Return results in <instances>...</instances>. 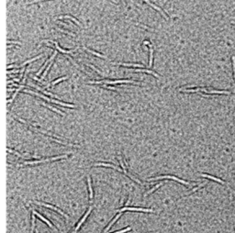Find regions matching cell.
I'll return each mask as SVG.
<instances>
[{
    "label": "cell",
    "mask_w": 235,
    "mask_h": 233,
    "mask_svg": "<svg viewBox=\"0 0 235 233\" xmlns=\"http://www.w3.org/2000/svg\"><path fill=\"white\" fill-rule=\"evenodd\" d=\"M120 83H129V84H140L139 82H135L133 80H115V81H95V82H89V84H120Z\"/></svg>",
    "instance_id": "6da1fadb"
},
{
    "label": "cell",
    "mask_w": 235,
    "mask_h": 233,
    "mask_svg": "<svg viewBox=\"0 0 235 233\" xmlns=\"http://www.w3.org/2000/svg\"><path fill=\"white\" fill-rule=\"evenodd\" d=\"M164 178H167V179H173L174 181H177V182L181 183V184H184L186 185H190V183L186 182L184 180H181L179 178L175 177V176H172V175H164V176H158V177H153V178H150L148 179V181H155V180H159V179H164Z\"/></svg>",
    "instance_id": "7a4b0ae2"
},
{
    "label": "cell",
    "mask_w": 235,
    "mask_h": 233,
    "mask_svg": "<svg viewBox=\"0 0 235 233\" xmlns=\"http://www.w3.org/2000/svg\"><path fill=\"white\" fill-rule=\"evenodd\" d=\"M35 204H37V205H40V206H43V207H46V208H51V209H53V210L57 211V212H59L61 215H63L64 218H69V217L66 214H64V213L63 212V211L61 210V209H59V208H57L56 207H53V206L51 205H49V204H46V203H41V202H37V201H35Z\"/></svg>",
    "instance_id": "3957f363"
},
{
    "label": "cell",
    "mask_w": 235,
    "mask_h": 233,
    "mask_svg": "<svg viewBox=\"0 0 235 233\" xmlns=\"http://www.w3.org/2000/svg\"><path fill=\"white\" fill-rule=\"evenodd\" d=\"M125 210H129V211H142V212H151L153 213L154 211L152 209H148V208H128V207H124L123 208L119 209V212L121 213Z\"/></svg>",
    "instance_id": "277c9868"
},
{
    "label": "cell",
    "mask_w": 235,
    "mask_h": 233,
    "mask_svg": "<svg viewBox=\"0 0 235 233\" xmlns=\"http://www.w3.org/2000/svg\"><path fill=\"white\" fill-rule=\"evenodd\" d=\"M91 211H92V208H88V210L86 211V214H85V215H84V217H83V218H82V219H81V220H80V221H79V222H78V224H77V226H76V227H75V229H74V231H73V233H76V232H77V230H78L79 228H80V227H81V225H82V224H83V223L85 222V221H86V218L88 217V215H89V214H90V212H91Z\"/></svg>",
    "instance_id": "5b68a950"
},
{
    "label": "cell",
    "mask_w": 235,
    "mask_h": 233,
    "mask_svg": "<svg viewBox=\"0 0 235 233\" xmlns=\"http://www.w3.org/2000/svg\"><path fill=\"white\" fill-rule=\"evenodd\" d=\"M32 214H34V215H35V216H37V217H39V218H41V220H43V221H44V222H46V223H47V224H48V225H49V227H51V228H53V229H54V230L58 231V229H57V228H56L55 227H54V226H53V224H51V223L48 220V219H46V218H44V217H42V216H41V214H39V213L37 212V211L33 210V211H32Z\"/></svg>",
    "instance_id": "8992f818"
},
{
    "label": "cell",
    "mask_w": 235,
    "mask_h": 233,
    "mask_svg": "<svg viewBox=\"0 0 235 233\" xmlns=\"http://www.w3.org/2000/svg\"><path fill=\"white\" fill-rule=\"evenodd\" d=\"M53 42L54 43V45H55V48L57 49L58 51H60L61 52L64 53V54H66V55H68V54H72V53H73V51H76V50L78 49V47H79V46H78V47H76V48L74 49V50H71V51H66V50H63V49H62L61 47H60V46L58 45V43L56 42V41H53Z\"/></svg>",
    "instance_id": "52a82bcc"
},
{
    "label": "cell",
    "mask_w": 235,
    "mask_h": 233,
    "mask_svg": "<svg viewBox=\"0 0 235 233\" xmlns=\"http://www.w3.org/2000/svg\"><path fill=\"white\" fill-rule=\"evenodd\" d=\"M46 100H47V101H49V102H51V103H55V104H57V105H61V106H68V107H75V106H73V105L66 104V103H63V102L58 101V100H55V99H49V98H47Z\"/></svg>",
    "instance_id": "ba28073f"
},
{
    "label": "cell",
    "mask_w": 235,
    "mask_h": 233,
    "mask_svg": "<svg viewBox=\"0 0 235 233\" xmlns=\"http://www.w3.org/2000/svg\"><path fill=\"white\" fill-rule=\"evenodd\" d=\"M146 3H148V4H149V5L151 6V7H152V8H155L156 10H158V11H159V12L161 13V14H162L163 16H164V18H165L166 20H167V19H168V16H167L166 14H165V13H164V11L162 10V8H160L159 7H157V6L153 5V4H152V2H150V1H146Z\"/></svg>",
    "instance_id": "9c48e42d"
},
{
    "label": "cell",
    "mask_w": 235,
    "mask_h": 233,
    "mask_svg": "<svg viewBox=\"0 0 235 233\" xmlns=\"http://www.w3.org/2000/svg\"><path fill=\"white\" fill-rule=\"evenodd\" d=\"M56 54H57V51H54V53H53V56H51V58L49 59L48 61H46L45 64H44V65H43L42 67H41V68L40 69V71H39L38 73H37V75H40V74H41V73L43 71V70H44V68H45L46 64H49V63H51V62H53V59H54V57H55V56H56Z\"/></svg>",
    "instance_id": "30bf717a"
},
{
    "label": "cell",
    "mask_w": 235,
    "mask_h": 233,
    "mask_svg": "<svg viewBox=\"0 0 235 233\" xmlns=\"http://www.w3.org/2000/svg\"><path fill=\"white\" fill-rule=\"evenodd\" d=\"M120 216H121V213H119V215H117L116 217H115V218H113V220H112L111 222H110V223H109V226H108V227H107V228H106V229H105V230L103 231V233H107V232H108V230H109V228H111V226L113 225L114 223H115L117 220H118V219H119V217H120Z\"/></svg>",
    "instance_id": "8fae6325"
},
{
    "label": "cell",
    "mask_w": 235,
    "mask_h": 233,
    "mask_svg": "<svg viewBox=\"0 0 235 233\" xmlns=\"http://www.w3.org/2000/svg\"><path fill=\"white\" fill-rule=\"evenodd\" d=\"M201 176H203V177H207V178H208V179H211V180L216 181V182H219V183H220V184H222V185H225V184H226V183L223 182L222 180H220V179H219V178L214 177V176H211V175H208V174H205V173H202V174H201Z\"/></svg>",
    "instance_id": "7c38bea8"
},
{
    "label": "cell",
    "mask_w": 235,
    "mask_h": 233,
    "mask_svg": "<svg viewBox=\"0 0 235 233\" xmlns=\"http://www.w3.org/2000/svg\"><path fill=\"white\" fill-rule=\"evenodd\" d=\"M134 72H143V73H148V74H152V75H154L155 77H157V78H159L160 77L156 73H154L153 71H151V70H145V69H135Z\"/></svg>",
    "instance_id": "4fadbf2b"
},
{
    "label": "cell",
    "mask_w": 235,
    "mask_h": 233,
    "mask_svg": "<svg viewBox=\"0 0 235 233\" xmlns=\"http://www.w3.org/2000/svg\"><path fill=\"white\" fill-rule=\"evenodd\" d=\"M87 183H88V187H89V198H90V200H92L93 199V189H92L91 178H90V176H87Z\"/></svg>",
    "instance_id": "5bb4252c"
},
{
    "label": "cell",
    "mask_w": 235,
    "mask_h": 233,
    "mask_svg": "<svg viewBox=\"0 0 235 233\" xmlns=\"http://www.w3.org/2000/svg\"><path fill=\"white\" fill-rule=\"evenodd\" d=\"M118 64V65L121 66H129V67H130V66H133V67H144L143 64H121V63H119V64Z\"/></svg>",
    "instance_id": "9a60e30c"
},
{
    "label": "cell",
    "mask_w": 235,
    "mask_h": 233,
    "mask_svg": "<svg viewBox=\"0 0 235 233\" xmlns=\"http://www.w3.org/2000/svg\"><path fill=\"white\" fill-rule=\"evenodd\" d=\"M95 166H108V167H112L114 168V169L118 170V171H119V169H118V167H116L115 165L113 164H109V163H105V162H96V163H95Z\"/></svg>",
    "instance_id": "2e32d148"
},
{
    "label": "cell",
    "mask_w": 235,
    "mask_h": 233,
    "mask_svg": "<svg viewBox=\"0 0 235 233\" xmlns=\"http://www.w3.org/2000/svg\"><path fill=\"white\" fill-rule=\"evenodd\" d=\"M43 56V54H40L39 56H37V57H34V58H32V59H31V60H27L26 62H24L22 64H20V65H18V67H22V66H24L25 64H30V63H31V62H33V61H36V60H38V59H40L41 57H42Z\"/></svg>",
    "instance_id": "e0dca14e"
},
{
    "label": "cell",
    "mask_w": 235,
    "mask_h": 233,
    "mask_svg": "<svg viewBox=\"0 0 235 233\" xmlns=\"http://www.w3.org/2000/svg\"><path fill=\"white\" fill-rule=\"evenodd\" d=\"M8 152H11V153H14V154L18 155V157H21V158H25L24 156H30L31 158H32V157H31V154H29V153H24V154H20V153H18V152H14L13 150L9 149V148L8 149Z\"/></svg>",
    "instance_id": "ac0fdd59"
},
{
    "label": "cell",
    "mask_w": 235,
    "mask_h": 233,
    "mask_svg": "<svg viewBox=\"0 0 235 233\" xmlns=\"http://www.w3.org/2000/svg\"><path fill=\"white\" fill-rule=\"evenodd\" d=\"M59 18H69V19H71V20H73L74 23H76V24H77V26H78V27H80V22H79V21H77V20H76V19H75V18H73V17H71V16H68V15L60 16V17H59Z\"/></svg>",
    "instance_id": "d6986e66"
},
{
    "label": "cell",
    "mask_w": 235,
    "mask_h": 233,
    "mask_svg": "<svg viewBox=\"0 0 235 233\" xmlns=\"http://www.w3.org/2000/svg\"><path fill=\"white\" fill-rule=\"evenodd\" d=\"M205 93H208V94H230L229 91H217V90H211V91H207V89L205 91Z\"/></svg>",
    "instance_id": "ffe728a7"
},
{
    "label": "cell",
    "mask_w": 235,
    "mask_h": 233,
    "mask_svg": "<svg viewBox=\"0 0 235 233\" xmlns=\"http://www.w3.org/2000/svg\"><path fill=\"white\" fill-rule=\"evenodd\" d=\"M84 49L86 50V51H89L90 53H92V54H94V55H96V56H98V57H100V58H103V59H108L106 57V56H104V55H102V54H99L98 52H96V51H92V50H89V49H87L86 47H84Z\"/></svg>",
    "instance_id": "44dd1931"
},
{
    "label": "cell",
    "mask_w": 235,
    "mask_h": 233,
    "mask_svg": "<svg viewBox=\"0 0 235 233\" xmlns=\"http://www.w3.org/2000/svg\"><path fill=\"white\" fill-rule=\"evenodd\" d=\"M24 87H25V86H24V85H23V84H22V85H21L20 87H18V88L17 89V90H16L15 94H14V96H12V98H11V99H8V104H10L11 102H12L13 100L15 99V97H16V96H17V95L18 94V92L20 91V90H21V89H22V88H24Z\"/></svg>",
    "instance_id": "7402d4cb"
},
{
    "label": "cell",
    "mask_w": 235,
    "mask_h": 233,
    "mask_svg": "<svg viewBox=\"0 0 235 233\" xmlns=\"http://www.w3.org/2000/svg\"><path fill=\"white\" fill-rule=\"evenodd\" d=\"M207 88H196V89H184V92H188V93H194V92L203 91L205 92Z\"/></svg>",
    "instance_id": "603a6c76"
},
{
    "label": "cell",
    "mask_w": 235,
    "mask_h": 233,
    "mask_svg": "<svg viewBox=\"0 0 235 233\" xmlns=\"http://www.w3.org/2000/svg\"><path fill=\"white\" fill-rule=\"evenodd\" d=\"M67 157H68L67 154L61 155V156H56V157H51V158H48V159H46V162H51V161H55V160L63 159V158H67Z\"/></svg>",
    "instance_id": "cb8c5ba5"
},
{
    "label": "cell",
    "mask_w": 235,
    "mask_h": 233,
    "mask_svg": "<svg viewBox=\"0 0 235 233\" xmlns=\"http://www.w3.org/2000/svg\"><path fill=\"white\" fill-rule=\"evenodd\" d=\"M150 62H149V67L151 68L152 66V56H153V50L152 48V45H150Z\"/></svg>",
    "instance_id": "d4e9b609"
},
{
    "label": "cell",
    "mask_w": 235,
    "mask_h": 233,
    "mask_svg": "<svg viewBox=\"0 0 235 233\" xmlns=\"http://www.w3.org/2000/svg\"><path fill=\"white\" fill-rule=\"evenodd\" d=\"M163 185V183H160V184H158V185H155L154 187H152V189H151V190H149V191H148V192H146V193H145V195H144V197H145V196H146L147 195H149V194H151V193H152V192H153V191H155V190H156V189H158V188H159L160 186H161V185Z\"/></svg>",
    "instance_id": "484cf974"
},
{
    "label": "cell",
    "mask_w": 235,
    "mask_h": 233,
    "mask_svg": "<svg viewBox=\"0 0 235 233\" xmlns=\"http://www.w3.org/2000/svg\"><path fill=\"white\" fill-rule=\"evenodd\" d=\"M42 106H47V107H49L50 109H51V110H53V111H55L56 113H59V114H61V115H63V112L61 111V110H59V109H56L55 107H53L51 106H50V105H48V104H42Z\"/></svg>",
    "instance_id": "4316f807"
},
{
    "label": "cell",
    "mask_w": 235,
    "mask_h": 233,
    "mask_svg": "<svg viewBox=\"0 0 235 233\" xmlns=\"http://www.w3.org/2000/svg\"><path fill=\"white\" fill-rule=\"evenodd\" d=\"M119 164H120V166L122 167V169H123V172L125 173V174H127V175H129V172H127L126 171V169H125V166H124V164H123V162H122V159H121V156H119Z\"/></svg>",
    "instance_id": "83f0119b"
},
{
    "label": "cell",
    "mask_w": 235,
    "mask_h": 233,
    "mask_svg": "<svg viewBox=\"0 0 235 233\" xmlns=\"http://www.w3.org/2000/svg\"><path fill=\"white\" fill-rule=\"evenodd\" d=\"M67 78H68V77H67V76H63V77H62V78H59V79H57V80H55V81L51 82V85H54V84H58V83H60V82L63 81V80H66V79H67Z\"/></svg>",
    "instance_id": "f1b7e54d"
},
{
    "label": "cell",
    "mask_w": 235,
    "mask_h": 233,
    "mask_svg": "<svg viewBox=\"0 0 235 233\" xmlns=\"http://www.w3.org/2000/svg\"><path fill=\"white\" fill-rule=\"evenodd\" d=\"M57 31H62V32H63V33H67V34H69L70 36H73V37H75V35H74L73 33L69 32V31H63V30H61V28H57Z\"/></svg>",
    "instance_id": "f546056e"
},
{
    "label": "cell",
    "mask_w": 235,
    "mask_h": 233,
    "mask_svg": "<svg viewBox=\"0 0 235 233\" xmlns=\"http://www.w3.org/2000/svg\"><path fill=\"white\" fill-rule=\"evenodd\" d=\"M129 230H130V228H125V229H121V230L116 231V232H113V233H125V232H127V231H129Z\"/></svg>",
    "instance_id": "4dcf8cb0"
},
{
    "label": "cell",
    "mask_w": 235,
    "mask_h": 233,
    "mask_svg": "<svg viewBox=\"0 0 235 233\" xmlns=\"http://www.w3.org/2000/svg\"><path fill=\"white\" fill-rule=\"evenodd\" d=\"M88 66H90V67H91V68H92V69H94V70H95V71H96V73H97V74H100V75H102V74H102V73H101V72H100V71H99V70H98V69H96V67H95V66H93V65H91V64H89V65H88Z\"/></svg>",
    "instance_id": "1f68e13d"
},
{
    "label": "cell",
    "mask_w": 235,
    "mask_h": 233,
    "mask_svg": "<svg viewBox=\"0 0 235 233\" xmlns=\"http://www.w3.org/2000/svg\"><path fill=\"white\" fill-rule=\"evenodd\" d=\"M232 64H233V71H234V79H235V56H232Z\"/></svg>",
    "instance_id": "d6a6232c"
},
{
    "label": "cell",
    "mask_w": 235,
    "mask_h": 233,
    "mask_svg": "<svg viewBox=\"0 0 235 233\" xmlns=\"http://www.w3.org/2000/svg\"><path fill=\"white\" fill-rule=\"evenodd\" d=\"M104 87H106V88L108 89H112V90H114V91H119V90H117L115 87H112V86H107V85H103Z\"/></svg>",
    "instance_id": "836d02e7"
},
{
    "label": "cell",
    "mask_w": 235,
    "mask_h": 233,
    "mask_svg": "<svg viewBox=\"0 0 235 233\" xmlns=\"http://www.w3.org/2000/svg\"><path fill=\"white\" fill-rule=\"evenodd\" d=\"M10 43H14V44H18V45H20V42H18V41H8V44H10Z\"/></svg>",
    "instance_id": "e575fe53"
},
{
    "label": "cell",
    "mask_w": 235,
    "mask_h": 233,
    "mask_svg": "<svg viewBox=\"0 0 235 233\" xmlns=\"http://www.w3.org/2000/svg\"><path fill=\"white\" fill-rule=\"evenodd\" d=\"M129 201H130V197H129V199H128V201H127L126 205H125V206H126V207H127V206H128V205H129Z\"/></svg>",
    "instance_id": "d590c367"
},
{
    "label": "cell",
    "mask_w": 235,
    "mask_h": 233,
    "mask_svg": "<svg viewBox=\"0 0 235 233\" xmlns=\"http://www.w3.org/2000/svg\"><path fill=\"white\" fill-rule=\"evenodd\" d=\"M18 70H15V71H12V72L9 71V72H8V74H11V73H18Z\"/></svg>",
    "instance_id": "8d00e7d4"
},
{
    "label": "cell",
    "mask_w": 235,
    "mask_h": 233,
    "mask_svg": "<svg viewBox=\"0 0 235 233\" xmlns=\"http://www.w3.org/2000/svg\"><path fill=\"white\" fill-rule=\"evenodd\" d=\"M36 233H39V231H38V230H37V229H36Z\"/></svg>",
    "instance_id": "74e56055"
}]
</instances>
